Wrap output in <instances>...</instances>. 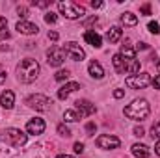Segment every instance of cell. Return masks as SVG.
Returning a JSON list of instances; mask_svg holds the SVG:
<instances>
[{
	"instance_id": "6da1fadb",
	"label": "cell",
	"mask_w": 160,
	"mask_h": 158,
	"mask_svg": "<svg viewBox=\"0 0 160 158\" xmlns=\"http://www.w3.org/2000/svg\"><path fill=\"white\" fill-rule=\"evenodd\" d=\"M39 77V63L34 58H24L17 65V80L22 84H32Z\"/></svg>"
},
{
	"instance_id": "7a4b0ae2",
	"label": "cell",
	"mask_w": 160,
	"mask_h": 158,
	"mask_svg": "<svg viewBox=\"0 0 160 158\" xmlns=\"http://www.w3.org/2000/svg\"><path fill=\"white\" fill-rule=\"evenodd\" d=\"M123 112H125L127 117L132 119V121H143V119L151 114V106H149V102L145 99H136Z\"/></svg>"
},
{
	"instance_id": "3957f363",
	"label": "cell",
	"mask_w": 160,
	"mask_h": 158,
	"mask_svg": "<svg viewBox=\"0 0 160 158\" xmlns=\"http://www.w3.org/2000/svg\"><path fill=\"white\" fill-rule=\"evenodd\" d=\"M58 9H60V13H62L63 17H67V19H71V21L80 19V17L86 15V9H84L80 4L71 2V0H62V2H58Z\"/></svg>"
},
{
	"instance_id": "277c9868",
	"label": "cell",
	"mask_w": 160,
	"mask_h": 158,
	"mask_svg": "<svg viewBox=\"0 0 160 158\" xmlns=\"http://www.w3.org/2000/svg\"><path fill=\"white\" fill-rule=\"evenodd\" d=\"M2 138H4L6 143H9L13 147H22L26 143V140H28V134L22 132V130H19V128H6Z\"/></svg>"
},
{
	"instance_id": "5b68a950",
	"label": "cell",
	"mask_w": 160,
	"mask_h": 158,
	"mask_svg": "<svg viewBox=\"0 0 160 158\" xmlns=\"http://www.w3.org/2000/svg\"><path fill=\"white\" fill-rule=\"evenodd\" d=\"M26 104H28L32 110H36V112H47V110H50L52 101H50L48 97L41 95V93H36V95H30V97L26 99Z\"/></svg>"
},
{
	"instance_id": "8992f818",
	"label": "cell",
	"mask_w": 160,
	"mask_h": 158,
	"mask_svg": "<svg viewBox=\"0 0 160 158\" xmlns=\"http://www.w3.org/2000/svg\"><path fill=\"white\" fill-rule=\"evenodd\" d=\"M151 82H153V78H151L149 73H138V75H132V77H128V78L125 80V84H127L130 89H143V87H147Z\"/></svg>"
},
{
	"instance_id": "52a82bcc",
	"label": "cell",
	"mask_w": 160,
	"mask_h": 158,
	"mask_svg": "<svg viewBox=\"0 0 160 158\" xmlns=\"http://www.w3.org/2000/svg\"><path fill=\"white\" fill-rule=\"evenodd\" d=\"M65 50L63 48H60V47H52L48 52H47V62H48V65L50 67H60L63 62H65Z\"/></svg>"
},
{
	"instance_id": "ba28073f",
	"label": "cell",
	"mask_w": 160,
	"mask_h": 158,
	"mask_svg": "<svg viewBox=\"0 0 160 158\" xmlns=\"http://www.w3.org/2000/svg\"><path fill=\"white\" fill-rule=\"evenodd\" d=\"M63 50H65V54H67V56H69L73 62H82V60L86 58V50L80 47L78 43H75V41H69V43H65Z\"/></svg>"
},
{
	"instance_id": "9c48e42d",
	"label": "cell",
	"mask_w": 160,
	"mask_h": 158,
	"mask_svg": "<svg viewBox=\"0 0 160 158\" xmlns=\"http://www.w3.org/2000/svg\"><path fill=\"white\" fill-rule=\"evenodd\" d=\"M121 145L119 138L116 136H110V134H102L97 138V147L99 149H104V151H110V149H118Z\"/></svg>"
},
{
	"instance_id": "30bf717a",
	"label": "cell",
	"mask_w": 160,
	"mask_h": 158,
	"mask_svg": "<svg viewBox=\"0 0 160 158\" xmlns=\"http://www.w3.org/2000/svg\"><path fill=\"white\" fill-rule=\"evenodd\" d=\"M26 132L28 134H32V136H39L45 132V121L41 117H34L30 119L28 123H26Z\"/></svg>"
},
{
	"instance_id": "8fae6325",
	"label": "cell",
	"mask_w": 160,
	"mask_h": 158,
	"mask_svg": "<svg viewBox=\"0 0 160 158\" xmlns=\"http://www.w3.org/2000/svg\"><path fill=\"white\" fill-rule=\"evenodd\" d=\"M77 106H75V110L78 112L82 117H88V116H93L95 114V104H91L89 101H86V99H80L75 102Z\"/></svg>"
},
{
	"instance_id": "7c38bea8",
	"label": "cell",
	"mask_w": 160,
	"mask_h": 158,
	"mask_svg": "<svg viewBox=\"0 0 160 158\" xmlns=\"http://www.w3.org/2000/svg\"><path fill=\"white\" fill-rule=\"evenodd\" d=\"M15 28H17V32H19V34H24V36H34V34H38V32H39L38 24L28 22V21H19Z\"/></svg>"
},
{
	"instance_id": "4fadbf2b",
	"label": "cell",
	"mask_w": 160,
	"mask_h": 158,
	"mask_svg": "<svg viewBox=\"0 0 160 158\" xmlns=\"http://www.w3.org/2000/svg\"><path fill=\"white\" fill-rule=\"evenodd\" d=\"M80 89V84L78 82H69V84H65V86H62L60 89H58V99H62V101H65L73 91H77Z\"/></svg>"
},
{
	"instance_id": "5bb4252c",
	"label": "cell",
	"mask_w": 160,
	"mask_h": 158,
	"mask_svg": "<svg viewBox=\"0 0 160 158\" xmlns=\"http://www.w3.org/2000/svg\"><path fill=\"white\" fill-rule=\"evenodd\" d=\"M84 41L89 43L93 48H101V47H102V39H101V36H99L95 30H88V32L84 34Z\"/></svg>"
},
{
	"instance_id": "9a60e30c",
	"label": "cell",
	"mask_w": 160,
	"mask_h": 158,
	"mask_svg": "<svg viewBox=\"0 0 160 158\" xmlns=\"http://www.w3.org/2000/svg\"><path fill=\"white\" fill-rule=\"evenodd\" d=\"M0 104H2L4 110H11L13 104H15V95H13V91L6 89V91L0 95Z\"/></svg>"
},
{
	"instance_id": "2e32d148",
	"label": "cell",
	"mask_w": 160,
	"mask_h": 158,
	"mask_svg": "<svg viewBox=\"0 0 160 158\" xmlns=\"http://www.w3.org/2000/svg\"><path fill=\"white\" fill-rule=\"evenodd\" d=\"M88 73H89V77H93V78L101 80L104 77V69H102V65L99 63V62H89V65H88Z\"/></svg>"
},
{
	"instance_id": "e0dca14e",
	"label": "cell",
	"mask_w": 160,
	"mask_h": 158,
	"mask_svg": "<svg viewBox=\"0 0 160 158\" xmlns=\"http://www.w3.org/2000/svg\"><path fill=\"white\" fill-rule=\"evenodd\" d=\"M130 151L136 158H149V155H151V149L147 145H143V143H134Z\"/></svg>"
},
{
	"instance_id": "ac0fdd59",
	"label": "cell",
	"mask_w": 160,
	"mask_h": 158,
	"mask_svg": "<svg viewBox=\"0 0 160 158\" xmlns=\"http://www.w3.org/2000/svg\"><path fill=\"white\" fill-rule=\"evenodd\" d=\"M119 56L125 62H132V60H136V50H134L130 45H123L121 50H119Z\"/></svg>"
},
{
	"instance_id": "d6986e66",
	"label": "cell",
	"mask_w": 160,
	"mask_h": 158,
	"mask_svg": "<svg viewBox=\"0 0 160 158\" xmlns=\"http://www.w3.org/2000/svg\"><path fill=\"white\" fill-rule=\"evenodd\" d=\"M121 24H125V26H136L138 24V17L134 13H130V11H125V13H121Z\"/></svg>"
},
{
	"instance_id": "ffe728a7",
	"label": "cell",
	"mask_w": 160,
	"mask_h": 158,
	"mask_svg": "<svg viewBox=\"0 0 160 158\" xmlns=\"http://www.w3.org/2000/svg\"><path fill=\"white\" fill-rule=\"evenodd\" d=\"M121 36H123V30H121L119 26H112L108 32H106V39L110 41V43H118L121 39Z\"/></svg>"
},
{
	"instance_id": "44dd1931",
	"label": "cell",
	"mask_w": 160,
	"mask_h": 158,
	"mask_svg": "<svg viewBox=\"0 0 160 158\" xmlns=\"http://www.w3.org/2000/svg\"><path fill=\"white\" fill-rule=\"evenodd\" d=\"M112 63H114V69H116V73H125V71H127V63H125V60L121 58L119 54H114V58H112Z\"/></svg>"
},
{
	"instance_id": "7402d4cb",
	"label": "cell",
	"mask_w": 160,
	"mask_h": 158,
	"mask_svg": "<svg viewBox=\"0 0 160 158\" xmlns=\"http://www.w3.org/2000/svg\"><path fill=\"white\" fill-rule=\"evenodd\" d=\"M125 63H127V71L125 73H130V77L140 73V60H132V62H125Z\"/></svg>"
},
{
	"instance_id": "603a6c76",
	"label": "cell",
	"mask_w": 160,
	"mask_h": 158,
	"mask_svg": "<svg viewBox=\"0 0 160 158\" xmlns=\"http://www.w3.org/2000/svg\"><path fill=\"white\" fill-rule=\"evenodd\" d=\"M63 119H65L67 123H75V121H80L82 116H80L77 110H65V112H63Z\"/></svg>"
},
{
	"instance_id": "cb8c5ba5",
	"label": "cell",
	"mask_w": 160,
	"mask_h": 158,
	"mask_svg": "<svg viewBox=\"0 0 160 158\" xmlns=\"http://www.w3.org/2000/svg\"><path fill=\"white\" fill-rule=\"evenodd\" d=\"M9 37V32H8V21L4 17H0V41L8 39Z\"/></svg>"
},
{
	"instance_id": "d4e9b609",
	"label": "cell",
	"mask_w": 160,
	"mask_h": 158,
	"mask_svg": "<svg viewBox=\"0 0 160 158\" xmlns=\"http://www.w3.org/2000/svg\"><path fill=\"white\" fill-rule=\"evenodd\" d=\"M69 77H71V73H69L67 69H60V71L54 75V78L58 80V82H62V80H67Z\"/></svg>"
},
{
	"instance_id": "484cf974",
	"label": "cell",
	"mask_w": 160,
	"mask_h": 158,
	"mask_svg": "<svg viewBox=\"0 0 160 158\" xmlns=\"http://www.w3.org/2000/svg\"><path fill=\"white\" fill-rule=\"evenodd\" d=\"M56 21H58V15H56V13H52V11H47V13H45V22L54 24Z\"/></svg>"
},
{
	"instance_id": "4316f807",
	"label": "cell",
	"mask_w": 160,
	"mask_h": 158,
	"mask_svg": "<svg viewBox=\"0 0 160 158\" xmlns=\"http://www.w3.org/2000/svg\"><path fill=\"white\" fill-rule=\"evenodd\" d=\"M58 134L60 136H65V138H69L71 136V130H69V126H65V125H58Z\"/></svg>"
},
{
	"instance_id": "83f0119b",
	"label": "cell",
	"mask_w": 160,
	"mask_h": 158,
	"mask_svg": "<svg viewBox=\"0 0 160 158\" xmlns=\"http://www.w3.org/2000/svg\"><path fill=\"white\" fill-rule=\"evenodd\" d=\"M151 136H153V140H160V123H155L151 126Z\"/></svg>"
},
{
	"instance_id": "f1b7e54d",
	"label": "cell",
	"mask_w": 160,
	"mask_h": 158,
	"mask_svg": "<svg viewBox=\"0 0 160 158\" xmlns=\"http://www.w3.org/2000/svg\"><path fill=\"white\" fill-rule=\"evenodd\" d=\"M147 28H149V32H151V34H158V32H160V24L157 22V21H151V22L147 24Z\"/></svg>"
},
{
	"instance_id": "f546056e",
	"label": "cell",
	"mask_w": 160,
	"mask_h": 158,
	"mask_svg": "<svg viewBox=\"0 0 160 158\" xmlns=\"http://www.w3.org/2000/svg\"><path fill=\"white\" fill-rule=\"evenodd\" d=\"M95 130H97V125H95V123H88V125H86V132H88V136H93Z\"/></svg>"
},
{
	"instance_id": "4dcf8cb0",
	"label": "cell",
	"mask_w": 160,
	"mask_h": 158,
	"mask_svg": "<svg viewBox=\"0 0 160 158\" xmlns=\"http://www.w3.org/2000/svg\"><path fill=\"white\" fill-rule=\"evenodd\" d=\"M140 11H142V15H151V4H143L140 7Z\"/></svg>"
},
{
	"instance_id": "1f68e13d",
	"label": "cell",
	"mask_w": 160,
	"mask_h": 158,
	"mask_svg": "<svg viewBox=\"0 0 160 158\" xmlns=\"http://www.w3.org/2000/svg\"><path fill=\"white\" fill-rule=\"evenodd\" d=\"M17 13H19V17H22V19H24V17L28 15V9H26V6H19V7H17Z\"/></svg>"
},
{
	"instance_id": "d6a6232c",
	"label": "cell",
	"mask_w": 160,
	"mask_h": 158,
	"mask_svg": "<svg viewBox=\"0 0 160 158\" xmlns=\"http://www.w3.org/2000/svg\"><path fill=\"white\" fill-rule=\"evenodd\" d=\"M73 149H75V153H77V155H82V153H84V143L77 141V143L73 145Z\"/></svg>"
},
{
	"instance_id": "836d02e7",
	"label": "cell",
	"mask_w": 160,
	"mask_h": 158,
	"mask_svg": "<svg viewBox=\"0 0 160 158\" xmlns=\"http://www.w3.org/2000/svg\"><path fill=\"white\" fill-rule=\"evenodd\" d=\"M132 132H134V136H138V138H142V136H143V134H145V130H143V128H142V126H136V128H134V130H132Z\"/></svg>"
},
{
	"instance_id": "e575fe53",
	"label": "cell",
	"mask_w": 160,
	"mask_h": 158,
	"mask_svg": "<svg viewBox=\"0 0 160 158\" xmlns=\"http://www.w3.org/2000/svg\"><path fill=\"white\" fill-rule=\"evenodd\" d=\"M58 37H60V36H58V32H54V30H50V32H48V39H50V41H58Z\"/></svg>"
},
{
	"instance_id": "d590c367",
	"label": "cell",
	"mask_w": 160,
	"mask_h": 158,
	"mask_svg": "<svg viewBox=\"0 0 160 158\" xmlns=\"http://www.w3.org/2000/svg\"><path fill=\"white\" fill-rule=\"evenodd\" d=\"M151 84L155 86V89H160V75H157V77H155V80H153Z\"/></svg>"
},
{
	"instance_id": "8d00e7d4",
	"label": "cell",
	"mask_w": 160,
	"mask_h": 158,
	"mask_svg": "<svg viewBox=\"0 0 160 158\" xmlns=\"http://www.w3.org/2000/svg\"><path fill=\"white\" fill-rule=\"evenodd\" d=\"M114 97H116V99H123V97H125V91H123V89H116V91H114Z\"/></svg>"
},
{
	"instance_id": "74e56055",
	"label": "cell",
	"mask_w": 160,
	"mask_h": 158,
	"mask_svg": "<svg viewBox=\"0 0 160 158\" xmlns=\"http://www.w3.org/2000/svg\"><path fill=\"white\" fill-rule=\"evenodd\" d=\"M91 7H93V9H99V7H102V2H101V0H93V2H91Z\"/></svg>"
},
{
	"instance_id": "f35d334b",
	"label": "cell",
	"mask_w": 160,
	"mask_h": 158,
	"mask_svg": "<svg viewBox=\"0 0 160 158\" xmlns=\"http://www.w3.org/2000/svg\"><path fill=\"white\" fill-rule=\"evenodd\" d=\"M4 82H6V69L0 67V84H4Z\"/></svg>"
},
{
	"instance_id": "ab89813d",
	"label": "cell",
	"mask_w": 160,
	"mask_h": 158,
	"mask_svg": "<svg viewBox=\"0 0 160 158\" xmlns=\"http://www.w3.org/2000/svg\"><path fill=\"white\" fill-rule=\"evenodd\" d=\"M34 6L36 7H47V6H50V2H34Z\"/></svg>"
},
{
	"instance_id": "60d3db41",
	"label": "cell",
	"mask_w": 160,
	"mask_h": 158,
	"mask_svg": "<svg viewBox=\"0 0 160 158\" xmlns=\"http://www.w3.org/2000/svg\"><path fill=\"white\" fill-rule=\"evenodd\" d=\"M138 48H140V50H147L149 47H147V43H138Z\"/></svg>"
},
{
	"instance_id": "b9f144b4",
	"label": "cell",
	"mask_w": 160,
	"mask_h": 158,
	"mask_svg": "<svg viewBox=\"0 0 160 158\" xmlns=\"http://www.w3.org/2000/svg\"><path fill=\"white\" fill-rule=\"evenodd\" d=\"M155 153H157V155L160 156V140L157 141V145H155Z\"/></svg>"
},
{
	"instance_id": "7bdbcfd3",
	"label": "cell",
	"mask_w": 160,
	"mask_h": 158,
	"mask_svg": "<svg viewBox=\"0 0 160 158\" xmlns=\"http://www.w3.org/2000/svg\"><path fill=\"white\" fill-rule=\"evenodd\" d=\"M56 158H73V156H71V155H58Z\"/></svg>"
}]
</instances>
